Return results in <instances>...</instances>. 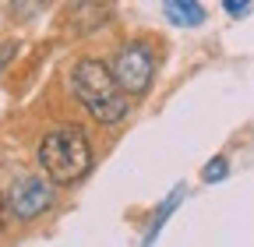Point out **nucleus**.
<instances>
[{
	"instance_id": "1",
	"label": "nucleus",
	"mask_w": 254,
	"mask_h": 247,
	"mask_svg": "<svg viewBox=\"0 0 254 247\" xmlns=\"http://www.w3.org/2000/svg\"><path fill=\"white\" fill-rule=\"evenodd\" d=\"M67 88L74 103L81 106V113L95 124V127H120V124H127V117H131V96L117 85L113 71L103 57L95 53H85L78 57L71 71H67Z\"/></svg>"
},
{
	"instance_id": "4",
	"label": "nucleus",
	"mask_w": 254,
	"mask_h": 247,
	"mask_svg": "<svg viewBox=\"0 0 254 247\" xmlns=\"http://www.w3.org/2000/svg\"><path fill=\"white\" fill-rule=\"evenodd\" d=\"M4 198H7V215L14 223H39L57 205V187L43 173H18L7 184Z\"/></svg>"
},
{
	"instance_id": "3",
	"label": "nucleus",
	"mask_w": 254,
	"mask_h": 247,
	"mask_svg": "<svg viewBox=\"0 0 254 247\" xmlns=\"http://www.w3.org/2000/svg\"><path fill=\"white\" fill-rule=\"evenodd\" d=\"M159 60H163V50H159V43L152 36H131V39L117 43L110 71L131 99H145L155 85Z\"/></svg>"
},
{
	"instance_id": "10",
	"label": "nucleus",
	"mask_w": 254,
	"mask_h": 247,
	"mask_svg": "<svg viewBox=\"0 0 254 247\" xmlns=\"http://www.w3.org/2000/svg\"><path fill=\"white\" fill-rule=\"evenodd\" d=\"M251 7H254V0H222V11L230 18H244V14H251Z\"/></svg>"
},
{
	"instance_id": "9",
	"label": "nucleus",
	"mask_w": 254,
	"mask_h": 247,
	"mask_svg": "<svg viewBox=\"0 0 254 247\" xmlns=\"http://www.w3.org/2000/svg\"><path fill=\"white\" fill-rule=\"evenodd\" d=\"M226 177H230V156H222V152H219V156H212V159L201 166V180H205V184H222Z\"/></svg>"
},
{
	"instance_id": "6",
	"label": "nucleus",
	"mask_w": 254,
	"mask_h": 247,
	"mask_svg": "<svg viewBox=\"0 0 254 247\" xmlns=\"http://www.w3.org/2000/svg\"><path fill=\"white\" fill-rule=\"evenodd\" d=\"M163 14L173 28H198L208 18L201 0H163Z\"/></svg>"
},
{
	"instance_id": "11",
	"label": "nucleus",
	"mask_w": 254,
	"mask_h": 247,
	"mask_svg": "<svg viewBox=\"0 0 254 247\" xmlns=\"http://www.w3.org/2000/svg\"><path fill=\"white\" fill-rule=\"evenodd\" d=\"M14 50H18V43H14V39H7V43H0V67H4L7 60H11L7 53H14Z\"/></svg>"
},
{
	"instance_id": "2",
	"label": "nucleus",
	"mask_w": 254,
	"mask_h": 247,
	"mask_svg": "<svg viewBox=\"0 0 254 247\" xmlns=\"http://www.w3.org/2000/svg\"><path fill=\"white\" fill-rule=\"evenodd\" d=\"M36 159H39L43 177L53 187H78L95 166V145H92L88 127L71 124V120L53 124L39 138Z\"/></svg>"
},
{
	"instance_id": "12",
	"label": "nucleus",
	"mask_w": 254,
	"mask_h": 247,
	"mask_svg": "<svg viewBox=\"0 0 254 247\" xmlns=\"http://www.w3.org/2000/svg\"><path fill=\"white\" fill-rule=\"evenodd\" d=\"M7 219H11V215H7V198H4V191H0V230L7 226Z\"/></svg>"
},
{
	"instance_id": "7",
	"label": "nucleus",
	"mask_w": 254,
	"mask_h": 247,
	"mask_svg": "<svg viewBox=\"0 0 254 247\" xmlns=\"http://www.w3.org/2000/svg\"><path fill=\"white\" fill-rule=\"evenodd\" d=\"M184 194H187V187H184V184H177V187L163 198V201H159V208L152 212V219H148V230L141 233V244H155L159 240V233H163V226L170 223V215L180 208V201H184Z\"/></svg>"
},
{
	"instance_id": "8",
	"label": "nucleus",
	"mask_w": 254,
	"mask_h": 247,
	"mask_svg": "<svg viewBox=\"0 0 254 247\" xmlns=\"http://www.w3.org/2000/svg\"><path fill=\"white\" fill-rule=\"evenodd\" d=\"M7 4H11L14 21H36L39 14H46L53 7V0H7Z\"/></svg>"
},
{
	"instance_id": "5",
	"label": "nucleus",
	"mask_w": 254,
	"mask_h": 247,
	"mask_svg": "<svg viewBox=\"0 0 254 247\" xmlns=\"http://www.w3.org/2000/svg\"><path fill=\"white\" fill-rule=\"evenodd\" d=\"M117 18V4L113 0H74L67 7V32L74 39H85V36H95L110 28Z\"/></svg>"
}]
</instances>
